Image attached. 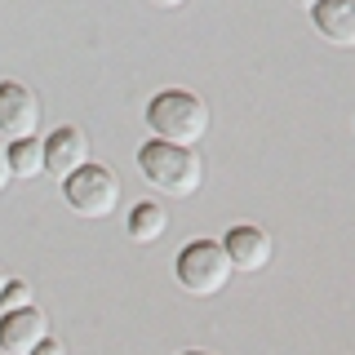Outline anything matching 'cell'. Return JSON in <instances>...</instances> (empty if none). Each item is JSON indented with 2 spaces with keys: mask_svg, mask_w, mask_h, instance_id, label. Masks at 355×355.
I'll list each match as a JSON object with an SVG mask.
<instances>
[{
  "mask_svg": "<svg viewBox=\"0 0 355 355\" xmlns=\"http://www.w3.org/2000/svg\"><path fill=\"white\" fill-rule=\"evenodd\" d=\"M5 155H9V173H14V178H40L44 173V147H40L36 138L9 142Z\"/></svg>",
  "mask_w": 355,
  "mask_h": 355,
  "instance_id": "cell-11",
  "label": "cell"
},
{
  "mask_svg": "<svg viewBox=\"0 0 355 355\" xmlns=\"http://www.w3.org/2000/svg\"><path fill=\"white\" fill-rule=\"evenodd\" d=\"M0 306H5V311H22V306H31V284L9 280V284H5V293H0Z\"/></svg>",
  "mask_w": 355,
  "mask_h": 355,
  "instance_id": "cell-12",
  "label": "cell"
},
{
  "mask_svg": "<svg viewBox=\"0 0 355 355\" xmlns=\"http://www.w3.org/2000/svg\"><path fill=\"white\" fill-rule=\"evenodd\" d=\"M151 5H160V9H182L187 0H151Z\"/></svg>",
  "mask_w": 355,
  "mask_h": 355,
  "instance_id": "cell-15",
  "label": "cell"
},
{
  "mask_svg": "<svg viewBox=\"0 0 355 355\" xmlns=\"http://www.w3.org/2000/svg\"><path fill=\"white\" fill-rule=\"evenodd\" d=\"M44 338H49V320H44L36 306L5 311V315H0V351L5 355H31Z\"/></svg>",
  "mask_w": 355,
  "mask_h": 355,
  "instance_id": "cell-6",
  "label": "cell"
},
{
  "mask_svg": "<svg viewBox=\"0 0 355 355\" xmlns=\"http://www.w3.org/2000/svg\"><path fill=\"white\" fill-rule=\"evenodd\" d=\"M40 147H44V169L53 178H71L76 169L89 164V138H85V129H76V125L53 129Z\"/></svg>",
  "mask_w": 355,
  "mask_h": 355,
  "instance_id": "cell-7",
  "label": "cell"
},
{
  "mask_svg": "<svg viewBox=\"0 0 355 355\" xmlns=\"http://www.w3.org/2000/svg\"><path fill=\"white\" fill-rule=\"evenodd\" d=\"M147 125L160 142H173V147H191L209 133V107L200 103L187 89H164V94L151 98L147 107Z\"/></svg>",
  "mask_w": 355,
  "mask_h": 355,
  "instance_id": "cell-2",
  "label": "cell"
},
{
  "mask_svg": "<svg viewBox=\"0 0 355 355\" xmlns=\"http://www.w3.org/2000/svg\"><path fill=\"white\" fill-rule=\"evenodd\" d=\"M297 5H306V9H311V5H315V0H297Z\"/></svg>",
  "mask_w": 355,
  "mask_h": 355,
  "instance_id": "cell-18",
  "label": "cell"
},
{
  "mask_svg": "<svg viewBox=\"0 0 355 355\" xmlns=\"http://www.w3.org/2000/svg\"><path fill=\"white\" fill-rule=\"evenodd\" d=\"M9 178H14V173H9V155H5V147H0V191L9 187Z\"/></svg>",
  "mask_w": 355,
  "mask_h": 355,
  "instance_id": "cell-14",
  "label": "cell"
},
{
  "mask_svg": "<svg viewBox=\"0 0 355 355\" xmlns=\"http://www.w3.org/2000/svg\"><path fill=\"white\" fill-rule=\"evenodd\" d=\"M222 253H227L231 271H262L271 262V236L262 227H231L222 240Z\"/></svg>",
  "mask_w": 355,
  "mask_h": 355,
  "instance_id": "cell-8",
  "label": "cell"
},
{
  "mask_svg": "<svg viewBox=\"0 0 355 355\" xmlns=\"http://www.w3.org/2000/svg\"><path fill=\"white\" fill-rule=\"evenodd\" d=\"M187 355H214V351H187Z\"/></svg>",
  "mask_w": 355,
  "mask_h": 355,
  "instance_id": "cell-17",
  "label": "cell"
},
{
  "mask_svg": "<svg viewBox=\"0 0 355 355\" xmlns=\"http://www.w3.org/2000/svg\"><path fill=\"white\" fill-rule=\"evenodd\" d=\"M138 169L155 191L173 196V200L196 196L200 182H205V164H200L196 147H173V142H142Z\"/></svg>",
  "mask_w": 355,
  "mask_h": 355,
  "instance_id": "cell-1",
  "label": "cell"
},
{
  "mask_svg": "<svg viewBox=\"0 0 355 355\" xmlns=\"http://www.w3.org/2000/svg\"><path fill=\"white\" fill-rule=\"evenodd\" d=\"M164 231H169V214H164L155 200H138L133 214H129V240L133 244H155Z\"/></svg>",
  "mask_w": 355,
  "mask_h": 355,
  "instance_id": "cell-10",
  "label": "cell"
},
{
  "mask_svg": "<svg viewBox=\"0 0 355 355\" xmlns=\"http://www.w3.org/2000/svg\"><path fill=\"white\" fill-rule=\"evenodd\" d=\"M311 22L329 44L338 49H355V0H315L311 5Z\"/></svg>",
  "mask_w": 355,
  "mask_h": 355,
  "instance_id": "cell-9",
  "label": "cell"
},
{
  "mask_svg": "<svg viewBox=\"0 0 355 355\" xmlns=\"http://www.w3.org/2000/svg\"><path fill=\"white\" fill-rule=\"evenodd\" d=\"M40 125V98L18 80H0V133L5 138H36Z\"/></svg>",
  "mask_w": 355,
  "mask_h": 355,
  "instance_id": "cell-5",
  "label": "cell"
},
{
  "mask_svg": "<svg viewBox=\"0 0 355 355\" xmlns=\"http://www.w3.org/2000/svg\"><path fill=\"white\" fill-rule=\"evenodd\" d=\"M62 200L80 218H107L120 205V178L107 164H85L71 178H62Z\"/></svg>",
  "mask_w": 355,
  "mask_h": 355,
  "instance_id": "cell-4",
  "label": "cell"
},
{
  "mask_svg": "<svg viewBox=\"0 0 355 355\" xmlns=\"http://www.w3.org/2000/svg\"><path fill=\"white\" fill-rule=\"evenodd\" d=\"M31 355H67V351H62V342H58V338H44Z\"/></svg>",
  "mask_w": 355,
  "mask_h": 355,
  "instance_id": "cell-13",
  "label": "cell"
},
{
  "mask_svg": "<svg viewBox=\"0 0 355 355\" xmlns=\"http://www.w3.org/2000/svg\"><path fill=\"white\" fill-rule=\"evenodd\" d=\"M5 284H9V280H5V271H0V293H5Z\"/></svg>",
  "mask_w": 355,
  "mask_h": 355,
  "instance_id": "cell-16",
  "label": "cell"
},
{
  "mask_svg": "<svg viewBox=\"0 0 355 355\" xmlns=\"http://www.w3.org/2000/svg\"><path fill=\"white\" fill-rule=\"evenodd\" d=\"M178 284L191 297H214L231 284V262L222 253V240H191L173 262Z\"/></svg>",
  "mask_w": 355,
  "mask_h": 355,
  "instance_id": "cell-3",
  "label": "cell"
}]
</instances>
